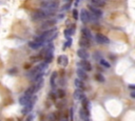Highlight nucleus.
Returning <instances> with one entry per match:
<instances>
[{
	"label": "nucleus",
	"mask_w": 135,
	"mask_h": 121,
	"mask_svg": "<svg viewBox=\"0 0 135 121\" xmlns=\"http://www.w3.org/2000/svg\"><path fill=\"white\" fill-rule=\"evenodd\" d=\"M95 78H96V80H97L98 82H104V77H103L101 74H96Z\"/></svg>",
	"instance_id": "obj_23"
},
{
	"label": "nucleus",
	"mask_w": 135,
	"mask_h": 121,
	"mask_svg": "<svg viewBox=\"0 0 135 121\" xmlns=\"http://www.w3.org/2000/svg\"><path fill=\"white\" fill-rule=\"evenodd\" d=\"M131 97H132L133 99L135 98V93H134V92H132V93H131Z\"/></svg>",
	"instance_id": "obj_29"
},
{
	"label": "nucleus",
	"mask_w": 135,
	"mask_h": 121,
	"mask_svg": "<svg viewBox=\"0 0 135 121\" xmlns=\"http://www.w3.org/2000/svg\"><path fill=\"white\" fill-rule=\"evenodd\" d=\"M32 101V97L31 96H28V95H23L19 98V103L23 106H26L30 102Z\"/></svg>",
	"instance_id": "obj_7"
},
{
	"label": "nucleus",
	"mask_w": 135,
	"mask_h": 121,
	"mask_svg": "<svg viewBox=\"0 0 135 121\" xmlns=\"http://www.w3.org/2000/svg\"><path fill=\"white\" fill-rule=\"evenodd\" d=\"M74 84H75V86H76L77 88H79V90L84 88V82H83L81 80H80V79H75Z\"/></svg>",
	"instance_id": "obj_18"
},
{
	"label": "nucleus",
	"mask_w": 135,
	"mask_h": 121,
	"mask_svg": "<svg viewBox=\"0 0 135 121\" xmlns=\"http://www.w3.org/2000/svg\"><path fill=\"white\" fill-rule=\"evenodd\" d=\"M58 8H59V3L56 1H53V0H48V1L41 2V9L50 12H55L58 10Z\"/></svg>",
	"instance_id": "obj_2"
},
{
	"label": "nucleus",
	"mask_w": 135,
	"mask_h": 121,
	"mask_svg": "<svg viewBox=\"0 0 135 121\" xmlns=\"http://www.w3.org/2000/svg\"><path fill=\"white\" fill-rule=\"evenodd\" d=\"M57 61H58V64H61L62 66H67L69 64V59H68V57L66 55L59 56V58H58Z\"/></svg>",
	"instance_id": "obj_10"
},
{
	"label": "nucleus",
	"mask_w": 135,
	"mask_h": 121,
	"mask_svg": "<svg viewBox=\"0 0 135 121\" xmlns=\"http://www.w3.org/2000/svg\"><path fill=\"white\" fill-rule=\"evenodd\" d=\"M56 77H57V73H56V72L53 73L52 76H51V79H50V83H51V85H52L53 87L55 86V79H56Z\"/></svg>",
	"instance_id": "obj_20"
},
{
	"label": "nucleus",
	"mask_w": 135,
	"mask_h": 121,
	"mask_svg": "<svg viewBox=\"0 0 135 121\" xmlns=\"http://www.w3.org/2000/svg\"><path fill=\"white\" fill-rule=\"evenodd\" d=\"M64 96H66L64 91H63V90H61V88H59V90L57 91V97H58L59 99H62V98H64Z\"/></svg>",
	"instance_id": "obj_22"
},
{
	"label": "nucleus",
	"mask_w": 135,
	"mask_h": 121,
	"mask_svg": "<svg viewBox=\"0 0 135 121\" xmlns=\"http://www.w3.org/2000/svg\"><path fill=\"white\" fill-rule=\"evenodd\" d=\"M95 38H96V41L98 43H100V44H108V43H110V39L108 38L107 36L102 35V34H99V33L96 34Z\"/></svg>",
	"instance_id": "obj_6"
},
{
	"label": "nucleus",
	"mask_w": 135,
	"mask_h": 121,
	"mask_svg": "<svg viewBox=\"0 0 135 121\" xmlns=\"http://www.w3.org/2000/svg\"><path fill=\"white\" fill-rule=\"evenodd\" d=\"M129 87H130V88H131V90H134V85H130V86H129Z\"/></svg>",
	"instance_id": "obj_31"
},
{
	"label": "nucleus",
	"mask_w": 135,
	"mask_h": 121,
	"mask_svg": "<svg viewBox=\"0 0 135 121\" xmlns=\"http://www.w3.org/2000/svg\"><path fill=\"white\" fill-rule=\"evenodd\" d=\"M56 24V20H48V21H44L41 23V26L39 27L38 31H41V32H45L48 30H51L53 29V27Z\"/></svg>",
	"instance_id": "obj_3"
},
{
	"label": "nucleus",
	"mask_w": 135,
	"mask_h": 121,
	"mask_svg": "<svg viewBox=\"0 0 135 121\" xmlns=\"http://www.w3.org/2000/svg\"><path fill=\"white\" fill-rule=\"evenodd\" d=\"M32 119H33V116H30V117L28 118V121H32Z\"/></svg>",
	"instance_id": "obj_30"
},
{
	"label": "nucleus",
	"mask_w": 135,
	"mask_h": 121,
	"mask_svg": "<svg viewBox=\"0 0 135 121\" xmlns=\"http://www.w3.org/2000/svg\"><path fill=\"white\" fill-rule=\"evenodd\" d=\"M78 16H79L78 11H77L76 9H74V10H73V17H74V19H78Z\"/></svg>",
	"instance_id": "obj_24"
},
{
	"label": "nucleus",
	"mask_w": 135,
	"mask_h": 121,
	"mask_svg": "<svg viewBox=\"0 0 135 121\" xmlns=\"http://www.w3.org/2000/svg\"><path fill=\"white\" fill-rule=\"evenodd\" d=\"M88 9H89L90 13H91L92 15H94L95 17L99 18V17L102 16V11H101L99 8H96V7L92 5V4H89V5H88Z\"/></svg>",
	"instance_id": "obj_4"
},
{
	"label": "nucleus",
	"mask_w": 135,
	"mask_h": 121,
	"mask_svg": "<svg viewBox=\"0 0 135 121\" xmlns=\"http://www.w3.org/2000/svg\"><path fill=\"white\" fill-rule=\"evenodd\" d=\"M55 15L54 12H50V11H46V10H43V9H39V10H36L33 12V18L35 20H43V19H48V18H51Z\"/></svg>",
	"instance_id": "obj_1"
},
{
	"label": "nucleus",
	"mask_w": 135,
	"mask_h": 121,
	"mask_svg": "<svg viewBox=\"0 0 135 121\" xmlns=\"http://www.w3.org/2000/svg\"><path fill=\"white\" fill-rule=\"evenodd\" d=\"M70 7H71V4H70V3H68V4H66V7H63V10H69V9H70Z\"/></svg>",
	"instance_id": "obj_28"
},
{
	"label": "nucleus",
	"mask_w": 135,
	"mask_h": 121,
	"mask_svg": "<svg viewBox=\"0 0 135 121\" xmlns=\"http://www.w3.org/2000/svg\"><path fill=\"white\" fill-rule=\"evenodd\" d=\"M42 45H43V44H41V43H39V42H36V41H31V42H29V46L32 48V50H35V51L39 50V48H40Z\"/></svg>",
	"instance_id": "obj_14"
},
{
	"label": "nucleus",
	"mask_w": 135,
	"mask_h": 121,
	"mask_svg": "<svg viewBox=\"0 0 135 121\" xmlns=\"http://www.w3.org/2000/svg\"><path fill=\"white\" fill-rule=\"evenodd\" d=\"M35 92H36V88H35V85H34V86H31V87H29L28 90H26L25 93H24V95H28V96H31L32 97V95Z\"/></svg>",
	"instance_id": "obj_19"
},
{
	"label": "nucleus",
	"mask_w": 135,
	"mask_h": 121,
	"mask_svg": "<svg viewBox=\"0 0 135 121\" xmlns=\"http://www.w3.org/2000/svg\"><path fill=\"white\" fill-rule=\"evenodd\" d=\"M66 1H69L70 2V1H72V0H66Z\"/></svg>",
	"instance_id": "obj_33"
},
{
	"label": "nucleus",
	"mask_w": 135,
	"mask_h": 121,
	"mask_svg": "<svg viewBox=\"0 0 135 121\" xmlns=\"http://www.w3.org/2000/svg\"><path fill=\"white\" fill-rule=\"evenodd\" d=\"M99 62H100V64H101L102 66H104V67H107V68L111 67V64H110L109 62H108V61H107L105 59H102V58H101V59L99 60Z\"/></svg>",
	"instance_id": "obj_21"
},
{
	"label": "nucleus",
	"mask_w": 135,
	"mask_h": 121,
	"mask_svg": "<svg viewBox=\"0 0 135 121\" xmlns=\"http://www.w3.org/2000/svg\"><path fill=\"white\" fill-rule=\"evenodd\" d=\"M80 66H81L83 68L81 69H84L85 72H90L91 69H92V66H91V64L87 61V60H83L81 62H80V63H78Z\"/></svg>",
	"instance_id": "obj_9"
},
{
	"label": "nucleus",
	"mask_w": 135,
	"mask_h": 121,
	"mask_svg": "<svg viewBox=\"0 0 135 121\" xmlns=\"http://www.w3.org/2000/svg\"><path fill=\"white\" fill-rule=\"evenodd\" d=\"M68 39H69V40H68V42H67V43L64 44V47H63V48H64V50H66V48H67V47L71 46V44H72V39H71V38H68Z\"/></svg>",
	"instance_id": "obj_25"
},
{
	"label": "nucleus",
	"mask_w": 135,
	"mask_h": 121,
	"mask_svg": "<svg viewBox=\"0 0 135 121\" xmlns=\"http://www.w3.org/2000/svg\"><path fill=\"white\" fill-rule=\"evenodd\" d=\"M79 114H80V118H81L83 121H89V113L85 112L84 110H80Z\"/></svg>",
	"instance_id": "obj_15"
},
{
	"label": "nucleus",
	"mask_w": 135,
	"mask_h": 121,
	"mask_svg": "<svg viewBox=\"0 0 135 121\" xmlns=\"http://www.w3.org/2000/svg\"><path fill=\"white\" fill-rule=\"evenodd\" d=\"M61 121H69V120H68V119H62Z\"/></svg>",
	"instance_id": "obj_32"
},
{
	"label": "nucleus",
	"mask_w": 135,
	"mask_h": 121,
	"mask_svg": "<svg viewBox=\"0 0 135 121\" xmlns=\"http://www.w3.org/2000/svg\"><path fill=\"white\" fill-rule=\"evenodd\" d=\"M90 2L92 5H94L96 8H100V7L105 5V0H90Z\"/></svg>",
	"instance_id": "obj_11"
},
{
	"label": "nucleus",
	"mask_w": 135,
	"mask_h": 121,
	"mask_svg": "<svg viewBox=\"0 0 135 121\" xmlns=\"http://www.w3.org/2000/svg\"><path fill=\"white\" fill-rule=\"evenodd\" d=\"M81 33H83V36H84V38H86L87 40H91L92 39V34H91V31L89 30V29H87V28H84L83 30H81Z\"/></svg>",
	"instance_id": "obj_12"
},
{
	"label": "nucleus",
	"mask_w": 135,
	"mask_h": 121,
	"mask_svg": "<svg viewBox=\"0 0 135 121\" xmlns=\"http://www.w3.org/2000/svg\"><path fill=\"white\" fill-rule=\"evenodd\" d=\"M79 45L81 46V47H89L90 46V42L86 38H81V39L79 40Z\"/></svg>",
	"instance_id": "obj_16"
},
{
	"label": "nucleus",
	"mask_w": 135,
	"mask_h": 121,
	"mask_svg": "<svg viewBox=\"0 0 135 121\" xmlns=\"http://www.w3.org/2000/svg\"><path fill=\"white\" fill-rule=\"evenodd\" d=\"M77 56L79 58H81L83 60H87L89 58V53L85 50V48H79L77 51Z\"/></svg>",
	"instance_id": "obj_8"
},
{
	"label": "nucleus",
	"mask_w": 135,
	"mask_h": 121,
	"mask_svg": "<svg viewBox=\"0 0 135 121\" xmlns=\"http://www.w3.org/2000/svg\"><path fill=\"white\" fill-rule=\"evenodd\" d=\"M80 20L83 23H89L90 22V13L87 10H81L80 12Z\"/></svg>",
	"instance_id": "obj_5"
},
{
	"label": "nucleus",
	"mask_w": 135,
	"mask_h": 121,
	"mask_svg": "<svg viewBox=\"0 0 135 121\" xmlns=\"http://www.w3.org/2000/svg\"><path fill=\"white\" fill-rule=\"evenodd\" d=\"M50 121H55V116H54V114H52L50 116Z\"/></svg>",
	"instance_id": "obj_27"
},
{
	"label": "nucleus",
	"mask_w": 135,
	"mask_h": 121,
	"mask_svg": "<svg viewBox=\"0 0 135 121\" xmlns=\"http://www.w3.org/2000/svg\"><path fill=\"white\" fill-rule=\"evenodd\" d=\"M84 98V95L81 93V91L80 90H76L75 93H74V99H77V100H80Z\"/></svg>",
	"instance_id": "obj_17"
},
{
	"label": "nucleus",
	"mask_w": 135,
	"mask_h": 121,
	"mask_svg": "<svg viewBox=\"0 0 135 121\" xmlns=\"http://www.w3.org/2000/svg\"><path fill=\"white\" fill-rule=\"evenodd\" d=\"M76 73H77V76L79 77L78 79H80V80H85V79H87V78H88L87 73H86L84 69H81V68H78Z\"/></svg>",
	"instance_id": "obj_13"
},
{
	"label": "nucleus",
	"mask_w": 135,
	"mask_h": 121,
	"mask_svg": "<svg viewBox=\"0 0 135 121\" xmlns=\"http://www.w3.org/2000/svg\"><path fill=\"white\" fill-rule=\"evenodd\" d=\"M50 99H52V100H55L56 99V95L54 94V92H52V93H50Z\"/></svg>",
	"instance_id": "obj_26"
}]
</instances>
